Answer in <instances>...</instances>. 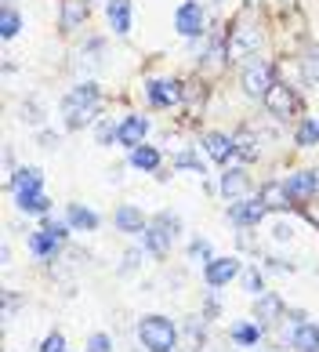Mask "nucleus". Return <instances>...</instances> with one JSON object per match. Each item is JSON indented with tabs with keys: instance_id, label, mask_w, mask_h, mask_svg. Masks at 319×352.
Wrapping results in <instances>:
<instances>
[{
	"instance_id": "47",
	"label": "nucleus",
	"mask_w": 319,
	"mask_h": 352,
	"mask_svg": "<svg viewBox=\"0 0 319 352\" xmlns=\"http://www.w3.org/2000/svg\"><path fill=\"white\" fill-rule=\"evenodd\" d=\"M105 178H109V186H120V182H124V164H113Z\"/></svg>"
},
{
	"instance_id": "44",
	"label": "nucleus",
	"mask_w": 319,
	"mask_h": 352,
	"mask_svg": "<svg viewBox=\"0 0 319 352\" xmlns=\"http://www.w3.org/2000/svg\"><path fill=\"white\" fill-rule=\"evenodd\" d=\"M272 240L276 243H290V240H294V226H290V221H276V226H272Z\"/></svg>"
},
{
	"instance_id": "49",
	"label": "nucleus",
	"mask_w": 319,
	"mask_h": 352,
	"mask_svg": "<svg viewBox=\"0 0 319 352\" xmlns=\"http://www.w3.org/2000/svg\"><path fill=\"white\" fill-rule=\"evenodd\" d=\"M265 352H272V349H265Z\"/></svg>"
},
{
	"instance_id": "15",
	"label": "nucleus",
	"mask_w": 319,
	"mask_h": 352,
	"mask_svg": "<svg viewBox=\"0 0 319 352\" xmlns=\"http://www.w3.org/2000/svg\"><path fill=\"white\" fill-rule=\"evenodd\" d=\"M199 146H204L207 160L218 164V167H229L236 160V138L225 135V131H204L199 135Z\"/></svg>"
},
{
	"instance_id": "41",
	"label": "nucleus",
	"mask_w": 319,
	"mask_h": 352,
	"mask_svg": "<svg viewBox=\"0 0 319 352\" xmlns=\"http://www.w3.org/2000/svg\"><path fill=\"white\" fill-rule=\"evenodd\" d=\"M301 73L309 84H319V47H309V55L301 58Z\"/></svg>"
},
{
	"instance_id": "21",
	"label": "nucleus",
	"mask_w": 319,
	"mask_h": 352,
	"mask_svg": "<svg viewBox=\"0 0 319 352\" xmlns=\"http://www.w3.org/2000/svg\"><path fill=\"white\" fill-rule=\"evenodd\" d=\"M51 200L44 189H25V192H15V207L25 214V218H47L51 214Z\"/></svg>"
},
{
	"instance_id": "29",
	"label": "nucleus",
	"mask_w": 319,
	"mask_h": 352,
	"mask_svg": "<svg viewBox=\"0 0 319 352\" xmlns=\"http://www.w3.org/2000/svg\"><path fill=\"white\" fill-rule=\"evenodd\" d=\"M294 146H298V149L319 146V116H301L298 127H294Z\"/></svg>"
},
{
	"instance_id": "31",
	"label": "nucleus",
	"mask_w": 319,
	"mask_h": 352,
	"mask_svg": "<svg viewBox=\"0 0 319 352\" xmlns=\"http://www.w3.org/2000/svg\"><path fill=\"white\" fill-rule=\"evenodd\" d=\"M185 254H189V262H192V265L204 269L207 262H214V243L204 240V236H192L189 247H185Z\"/></svg>"
},
{
	"instance_id": "4",
	"label": "nucleus",
	"mask_w": 319,
	"mask_h": 352,
	"mask_svg": "<svg viewBox=\"0 0 319 352\" xmlns=\"http://www.w3.org/2000/svg\"><path fill=\"white\" fill-rule=\"evenodd\" d=\"M265 102V109H269V116H276V120H294L298 116V109H301V98H298V91L290 87V84H283V80H276L272 87H269V95L261 98Z\"/></svg>"
},
{
	"instance_id": "25",
	"label": "nucleus",
	"mask_w": 319,
	"mask_h": 352,
	"mask_svg": "<svg viewBox=\"0 0 319 352\" xmlns=\"http://www.w3.org/2000/svg\"><path fill=\"white\" fill-rule=\"evenodd\" d=\"M105 15H109V25H113L116 36H127L131 19H135V4H131V0H109V4H105Z\"/></svg>"
},
{
	"instance_id": "42",
	"label": "nucleus",
	"mask_w": 319,
	"mask_h": 352,
	"mask_svg": "<svg viewBox=\"0 0 319 352\" xmlns=\"http://www.w3.org/2000/svg\"><path fill=\"white\" fill-rule=\"evenodd\" d=\"M116 345H113V334H105V331H95L84 342V352H113Z\"/></svg>"
},
{
	"instance_id": "14",
	"label": "nucleus",
	"mask_w": 319,
	"mask_h": 352,
	"mask_svg": "<svg viewBox=\"0 0 319 352\" xmlns=\"http://www.w3.org/2000/svg\"><path fill=\"white\" fill-rule=\"evenodd\" d=\"M258 200L269 207V214H290V211H298V204L287 192L283 178H265L261 186H258Z\"/></svg>"
},
{
	"instance_id": "5",
	"label": "nucleus",
	"mask_w": 319,
	"mask_h": 352,
	"mask_svg": "<svg viewBox=\"0 0 319 352\" xmlns=\"http://www.w3.org/2000/svg\"><path fill=\"white\" fill-rule=\"evenodd\" d=\"M218 192L225 200H243V197H254V178H250L247 164H229L221 167V178H218Z\"/></svg>"
},
{
	"instance_id": "3",
	"label": "nucleus",
	"mask_w": 319,
	"mask_h": 352,
	"mask_svg": "<svg viewBox=\"0 0 319 352\" xmlns=\"http://www.w3.org/2000/svg\"><path fill=\"white\" fill-rule=\"evenodd\" d=\"M243 269L247 265H243L239 254H214V262L204 265V283L221 291V287H229V283H236L239 276H243Z\"/></svg>"
},
{
	"instance_id": "1",
	"label": "nucleus",
	"mask_w": 319,
	"mask_h": 352,
	"mask_svg": "<svg viewBox=\"0 0 319 352\" xmlns=\"http://www.w3.org/2000/svg\"><path fill=\"white\" fill-rule=\"evenodd\" d=\"M135 334H138V345L145 352H178L182 349L178 323L170 316H164V312H145V316H138Z\"/></svg>"
},
{
	"instance_id": "8",
	"label": "nucleus",
	"mask_w": 319,
	"mask_h": 352,
	"mask_svg": "<svg viewBox=\"0 0 319 352\" xmlns=\"http://www.w3.org/2000/svg\"><path fill=\"white\" fill-rule=\"evenodd\" d=\"M225 218H229V226H236V229H258L261 221L269 218V207H265V204L258 200V192H254V197L232 200L229 211H225Z\"/></svg>"
},
{
	"instance_id": "6",
	"label": "nucleus",
	"mask_w": 319,
	"mask_h": 352,
	"mask_svg": "<svg viewBox=\"0 0 319 352\" xmlns=\"http://www.w3.org/2000/svg\"><path fill=\"white\" fill-rule=\"evenodd\" d=\"M272 84H276V76H272V66L265 58H250L247 66L239 69V87H243V95H250V98H265Z\"/></svg>"
},
{
	"instance_id": "46",
	"label": "nucleus",
	"mask_w": 319,
	"mask_h": 352,
	"mask_svg": "<svg viewBox=\"0 0 319 352\" xmlns=\"http://www.w3.org/2000/svg\"><path fill=\"white\" fill-rule=\"evenodd\" d=\"M58 146H62V135H58V131H40V149L55 153Z\"/></svg>"
},
{
	"instance_id": "48",
	"label": "nucleus",
	"mask_w": 319,
	"mask_h": 352,
	"mask_svg": "<svg viewBox=\"0 0 319 352\" xmlns=\"http://www.w3.org/2000/svg\"><path fill=\"white\" fill-rule=\"evenodd\" d=\"M0 265H11V247H8V243L0 247Z\"/></svg>"
},
{
	"instance_id": "24",
	"label": "nucleus",
	"mask_w": 319,
	"mask_h": 352,
	"mask_svg": "<svg viewBox=\"0 0 319 352\" xmlns=\"http://www.w3.org/2000/svg\"><path fill=\"white\" fill-rule=\"evenodd\" d=\"M65 221L73 226V232H98L102 226V218L87 204H65Z\"/></svg>"
},
{
	"instance_id": "37",
	"label": "nucleus",
	"mask_w": 319,
	"mask_h": 352,
	"mask_svg": "<svg viewBox=\"0 0 319 352\" xmlns=\"http://www.w3.org/2000/svg\"><path fill=\"white\" fill-rule=\"evenodd\" d=\"M0 302H4V323H11V316L25 305V294H19V291H11V287H4L0 291Z\"/></svg>"
},
{
	"instance_id": "16",
	"label": "nucleus",
	"mask_w": 319,
	"mask_h": 352,
	"mask_svg": "<svg viewBox=\"0 0 319 352\" xmlns=\"http://www.w3.org/2000/svg\"><path fill=\"white\" fill-rule=\"evenodd\" d=\"M149 116H142V113H127L124 120H120V135H116V146L120 149H138L145 138H149Z\"/></svg>"
},
{
	"instance_id": "39",
	"label": "nucleus",
	"mask_w": 319,
	"mask_h": 352,
	"mask_svg": "<svg viewBox=\"0 0 319 352\" xmlns=\"http://www.w3.org/2000/svg\"><path fill=\"white\" fill-rule=\"evenodd\" d=\"M44 116H47V109L40 106V102H22V124H30V127H44Z\"/></svg>"
},
{
	"instance_id": "12",
	"label": "nucleus",
	"mask_w": 319,
	"mask_h": 352,
	"mask_svg": "<svg viewBox=\"0 0 319 352\" xmlns=\"http://www.w3.org/2000/svg\"><path fill=\"white\" fill-rule=\"evenodd\" d=\"M175 30L182 36H189V41H196V36L207 33V11L199 0H182L178 11H175Z\"/></svg>"
},
{
	"instance_id": "13",
	"label": "nucleus",
	"mask_w": 319,
	"mask_h": 352,
	"mask_svg": "<svg viewBox=\"0 0 319 352\" xmlns=\"http://www.w3.org/2000/svg\"><path fill=\"white\" fill-rule=\"evenodd\" d=\"M287 302H283V294H276V291H265L254 298V305H250V316H254L261 327H279V323L287 320Z\"/></svg>"
},
{
	"instance_id": "34",
	"label": "nucleus",
	"mask_w": 319,
	"mask_h": 352,
	"mask_svg": "<svg viewBox=\"0 0 319 352\" xmlns=\"http://www.w3.org/2000/svg\"><path fill=\"white\" fill-rule=\"evenodd\" d=\"M185 334H189V342H192V352H207V320L204 316L185 320Z\"/></svg>"
},
{
	"instance_id": "10",
	"label": "nucleus",
	"mask_w": 319,
	"mask_h": 352,
	"mask_svg": "<svg viewBox=\"0 0 319 352\" xmlns=\"http://www.w3.org/2000/svg\"><path fill=\"white\" fill-rule=\"evenodd\" d=\"M258 47H261V30H258V25L239 22V25H232V30H229V41H225L229 62H239V58L258 55Z\"/></svg>"
},
{
	"instance_id": "22",
	"label": "nucleus",
	"mask_w": 319,
	"mask_h": 352,
	"mask_svg": "<svg viewBox=\"0 0 319 352\" xmlns=\"http://www.w3.org/2000/svg\"><path fill=\"white\" fill-rule=\"evenodd\" d=\"M44 167H36V164H22L15 175H11L8 182H4V189L15 197V192H25V189H44Z\"/></svg>"
},
{
	"instance_id": "32",
	"label": "nucleus",
	"mask_w": 319,
	"mask_h": 352,
	"mask_svg": "<svg viewBox=\"0 0 319 352\" xmlns=\"http://www.w3.org/2000/svg\"><path fill=\"white\" fill-rule=\"evenodd\" d=\"M153 221H156V226L164 229V232H167V236L175 240V243L182 240V232H185V221H182V214H178V211H167V207H164V211H156V214H153Z\"/></svg>"
},
{
	"instance_id": "43",
	"label": "nucleus",
	"mask_w": 319,
	"mask_h": 352,
	"mask_svg": "<svg viewBox=\"0 0 319 352\" xmlns=\"http://www.w3.org/2000/svg\"><path fill=\"white\" fill-rule=\"evenodd\" d=\"M36 352H69V349H65V334H62V331H51L44 342H40Z\"/></svg>"
},
{
	"instance_id": "38",
	"label": "nucleus",
	"mask_w": 319,
	"mask_h": 352,
	"mask_svg": "<svg viewBox=\"0 0 319 352\" xmlns=\"http://www.w3.org/2000/svg\"><path fill=\"white\" fill-rule=\"evenodd\" d=\"M116 135H120V124H113L109 116L95 124V142H98V146H105V149H109L113 142H116Z\"/></svg>"
},
{
	"instance_id": "30",
	"label": "nucleus",
	"mask_w": 319,
	"mask_h": 352,
	"mask_svg": "<svg viewBox=\"0 0 319 352\" xmlns=\"http://www.w3.org/2000/svg\"><path fill=\"white\" fill-rule=\"evenodd\" d=\"M204 102H207V84L204 80H185L182 87V106L196 113V109H204Z\"/></svg>"
},
{
	"instance_id": "11",
	"label": "nucleus",
	"mask_w": 319,
	"mask_h": 352,
	"mask_svg": "<svg viewBox=\"0 0 319 352\" xmlns=\"http://www.w3.org/2000/svg\"><path fill=\"white\" fill-rule=\"evenodd\" d=\"M25 251H30V254L36 258V262H44V265H55L58 258H62V251H65V243H62V240H58L51 229H44V226H40V229H33L30 236H25Z\"/></svg>"
},
{
	"instance_id": "7",
	"label": "nucleus",
	"mask_w": 319,
	"mask_h": 352,
	"mask_svg": "<svg viewBox=\"0 0 319 352\" xmlns=\"http://www.w3.org/2000/svg\"><path fill=\"white\" fill-rule=\"evenodd\" d=\"M182 80L175 76H153L149 84H145V102H149V109H175L182 106Z\"/></svg>"
},
{
	"instance_id": "27",
	"label": "nucleus",
	"mask_w": 319,
	"mask_h": 352,
	"mask_svg": "<svg viewBox=\"0 0 319 352\" xmlns=\"http://www.w3.org/2000/svg\"><path fill=\"white\" fill-rule=\"evenodd\" d=\"M91 19V4L87 0H62V30L73 33Z\"/></svg>"
},
{
	"instance_id": "40",
	"label": "nucleus",
	"mask_w": 319,
	"mask_h": 352,
	"mask_svg": "<svg viewBox=\"0 0 319 352\" xmlns=\"http://www.w3.org/2000/svg\"><path fill=\"white\" fill-rule=\"evenodd\" d=\"M199 316H204L207 323H214L221 316V302H218V291L214 287H207V294H204V309H199Z\"/></svg>"
},
{
	"instance_id": "33",
	"label": "nucleus",
	"mask_w": 319,
	"mask_h": 352,
	"mask_svg": "<svg viewBox=\"0 0 319 352\" xmlns=\"http://www.w3.org/2000/svg\"><path fill=\"white\" fill-rule=\"evenodd\" d=\"M239 283H243V291H247L250 298H258V294L269 291V287H265V269H258V262L243 269V276H239Z\"/></svg>"
},
{
	"instance_id": "17",
	"label": "nucleus",
	"mask_w": 319,
	"mask_h": 352,
	"mask_svg": "<svg viewBox=\"0 0 319 352\" xmlns=\"http://www.w3.org/2000/svg\"><path fill=\"white\" fill-rule=\"evenodd\" d=\"M113 226H116V232H124V236H142V232L149 229V218H145V211L138 204H120L113 211Z\"/></svg>"
},
{
	"instance_id": "20",
	"label": "nucleus",
	"mask_w": 319,
	"mask_h": 352,
	"mask_svg": "<svg viewBox=\"0 0 319 352\" xmlns=\"http://www.w3.org/2000/svg\"><path fill=\"white\" fill-rule=\"evenodd\" d=\"M287 345L294 352H319V323L309 316L298 327H287Z\"/></svg>"
},
{
	"instance_id": "23",
	"label": "nucleus",
	"mask_w": 319,
	"mask_h": 352,
	"mask_svg": "<svg viewBox=\"0 0 319 352\" xmlns=\"http://www.w3.org/2000/svg\"><path fill=\"white\" fill-rule=\"evenodd\" d=\"M127 167H135V171H142V175H160V167H164V153H160L156 146H149V142H142L138 149L127 153Z\"/></svg>"
},
{
	"instance_id": "45",
	"label": "nucleus",
	"mask_w": 319,
	"mask_h": 352,
	"mask_svg": "<svg viewBox=\"0 0 319 352\" xmlns=\"http://www.w3.org/2000/svg\"><path fill=\"white\" fill-rule=\"evenodd\" d=\"M261 269L265 272H298V265L294 262H283V258H265Z\"/></svg>"
},
{
	"instance_id": "19",
	"label": "nucleus",
	"mask_w": 319,
	"mask_h": 352,
	"mask_svg": "<svg viewBox=\"0 0 319 352\" xmlns=\"http://www.w3.org/2000/svg\"><path fill=\"white\" fill-rule=\"evenodd\" d=\"M170 247H175V240H170L167 232H164V229H160L156 221L149 218V229L142 232V251L149 254L153 262H167V258H170Z\"/></svg>"
},
{
	"instance_id": "9",
	"label": "nucleus",
	"mask_w": 319,
	"mask_h": 352,
	"mask_svg": "<svg viewBox=\"0 0 319 352\" xmlns=\"http://www.w3.org/2000/svg\"><path fill=\"white\" fill-rule=\"evenodd\" d=\"M283 186H287V192L294 197L298 211H301L305 204L319 200V167H301V171H290L283 178Z\"/></svg>"
},
{
	"instance_id": "2",
	"label": "nucleus",
	"mask_w": 319,
	"mask_h": 352,
	"mask_svg": "<svg viewBox=\"0 0 319 352\" xmlns=\"http://www.w3.org/2000/svg\"><path fill=\"white\" fill-rule=\"evenodd\" d=\"M98 109H102V91H98L95 80L76 84L73 91H65V98H62V116H65V127H69V131H80V127L95 124Z\"/></svg>"
},
{
	"instance_id": "36",
	"label": "nucleus",
	"mask_w": 319,
	"mask_h": 352,
	"mask_svg": "<svg viewBox=\"0 0 319 352\" xmlns=\"http://www.w3.org/2000/svg\"><path fill=\"white\" fill-rule=\"evenodd\" d=\"M142 258H145L142 247H127V251H124V262H120V269H116V276H135V272L142 269Z\"/></svg>"
},
{
	"instance_id": "28",
	"label": "nucleus",
	"mask_w": 319,
	"mask_h": 352,
	"mask_svg": "<svg viewBox=\"0 0 319 352\" xmlns=\"http://www.w3.org/2000/svg\"><path fill=\"white\" fill-rule=\"evenodd\" d=\"M170 167H175V171H189L199 182L207 178V164H204V156H199L196 149H178L175 156H170Z\"/></svg>"
},
{
	"instance_id": "18",
	"label": "nucleus",
	"mask_w": 319,
	"mask_h": 352,
	"mask_svg": "<svg viewBox=\"0 0 319 352\" xmlns=\"http://www.w3.org/2000/svg\"><path fill=\"white\" fill-rule=\"evenodd\" d=\"M265 334H269V327H261V323L250 316V320H236L229 327V342L236 349H258L265 342Z\"/></svg>"
},
{
	"instance_id": "26",
	"label": "nucleus",
	"mask_w": 319,
	"mask_h": 352,
	"mask_svg": "<svg viewBox=\"0 0 319 352\" xmlns=\"http://www.w3.org/2000/svg\"><path fill=\"white\" fill-rule=\"evenodd\" d=\"M236 138V160L239 164H258L261 160V142H258V135L254 131H250V127H243V131H239V135H232Z\"/></svg>"
},
{
	"instance_id": "35",
	"label": "nucleus",
	"mask_w": 319,
	"mask_h": 352,
	"mask_svg": "<svg viewBox=\"0 0 319 352\" xmlns=\"http://www.w3.org/2000/svg\"><path fill=\"white\" fill-rule=\"evenodd\" d=\"M19 30H22V15L11 4H4V11H0V36L11 41V36H19Z\"/></svg>"
}]
</instances>
